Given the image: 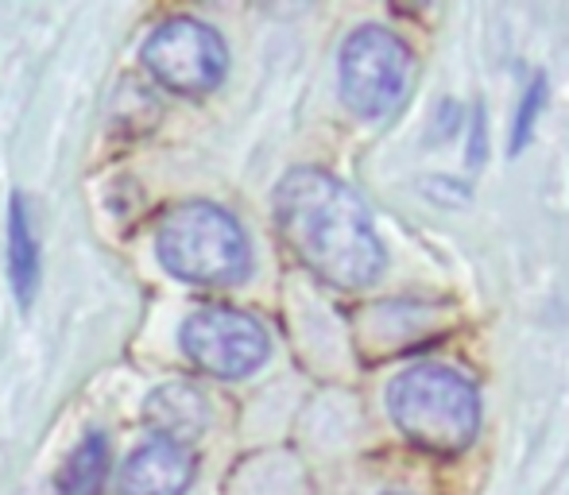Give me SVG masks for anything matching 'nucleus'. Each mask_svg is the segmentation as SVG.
Returning a JSON list of instances; mask_svg holds the SVG:
<instances>
[{
	"label": "nucleus",
	"mask_w": 569,
	"mask_h": 495,
	"mask_svg": "<svg viewBox=\"0 0 569 495\" xmlns=\"http://www.w3.org/2000/svg\"><path fill=\"white\" fill-rule=\"evenodd\" d=\"M276 225L291 255L338 291H360L383 271V244L365 202L318 166H295L276 186Z\"/></svg>",
	"instance_id": "1"
},
{
	"label": "nucleus",
	"mask_w": 569,
	"mask_h": 495,
	"mask_svg": "<svg viewBox=\"0 0 569 495\" xmlns=\"http://www.w3.org/2000/svg\"><path fill=\"white\" fill-rule=\"evenodd\" d=\"M388 414L411 445L450 457L480 430V395L472 380L446 364H411L388 383Z\"/></svg>",
	"instance_id": "2"
},
{
	"label": "nucleus",
	"mask_w": 569,
	"mask_h": 495,
	"mask_svg": "<svg viewBox=\"0 0 569 495\" xmlns=\"http://www.w3.org/2000/svg\"><path fill=\"white\" fill-rule=\"evenodd\" d=\"M156 255L167 275L190 286H232L252 267V248L229 210L182 202L159 218Z\"/></svg>",
	"instance_id": "3"
},
{
	"label": "nucleus",
	"mask_w": 569,
	"mask_h": 495,
	"mask_svg": "<svg viewBox=\"0 0 569 495\" xmlns=\"http://www.w3.org/2000/svg\"><path fill=\"white\" fill-rule=\"evenodd\" d=\"M411 67L415 54L396 31L388 28H357L341 43V62H338V82L341 98L365 121H383L388 113H396L403 101L407 85H411Z\"/></svg>",
	"instance_id": "4"
},
{
	"label": "nucleus",
	"mask_w": 569,
	"mask_h": 495,
	"mask_svg": "<svg viewBox=\"0 0 569 495\" xmlns=\"http://www.w3.org/2000/svg\"><path fill=\"white\" fill-rule=\"evenodd\" d=\"M143 70L163 90L182 98H206L226 82L229 47L210 23L194 16H167L140 47Z\"/></svg>",
	"instance_id": "5"
},
{
	"label": "nucleus",
	"mask_w": 569,
	"mask_h": 495,
	"mask_svg": "<svg viewBox=\"0 0 569 495\" xmlns=\"http://www.w3.org/2000/svg\"><path fill=\"white\" fill-rule=\"evenodd\" d=\"M179 345L198 372L213 380H244L268 361V330L232 306H206L182 322Z\"/></svg>",
	"instance_id": "6"
},
{
	"label": "nucleus",
	"mask_w": 569,
	"mask_h": 495,
	"mask_svg": "<svg viewBox=\"0 0 569 495\" xmlns=\"http://www.w3.org/2000/svg\"><path fill=\"white\" fill-rule=\"evenodd\" d=\"M190 481H194V453L167 437H151L120 465L117 495H187Z\"/></svg>",
	"instance_id": "7"
},
{
	"label": "nucleus",
	"mask_w": 569,
	"mask_h": 495,
	"mask_svg": "<svg viewBox=\"0 0 569 495\" xmlns=\"http://www.w3.org/2000/svg\"><path fill=\"white\" fill-rule=\"evenodd\" d=\"M143 418H148V426L156 430V437L187 445L206 430L210 406H206V395L194 387V383H163V387H156L148 395Z\"/></svg>",
	"instance_id": "8"
},
{
	"label": "nucleus",
	"mask_w": 569,
	"mask_h": 495,
	"mask_svg": "<svg viewBox=\"0 0 569 495\" xmlns=\"http://www.w3.org/2000/svg\"><path fill=\"white\" fill-rule=\"evenodd\" d=\"M8 283L20 310H31L39 294V241L23 194L8 198Z\"/></svg>",
	"instance_id": "9"
},
{
	"label": "nucleus",
	"mask_w": 569,
	"mask_h": 495,
	"mask_svg": "<svg viewBox=\"0 0 569 495\" xmlns=\"http://www.w3.org/2000/svg\"><path fill=\"white\" fill-rule=\"evenodd\" d=\"M109 465H113V457H109L106 434H86L62 465L54 495H101L109 481Z\"/></svg>",
	"instance_id": "10"
},
{
	"label": "nucleus",
	"mask_w": 569,
	"mask_h": 495,
	"mask_svg": "<svg viewBox=\"0 0 569 495\" xmlns=\"http://www.w3.org/2000/svg\"><path fill=\"white\" fill-rule=\"evenodd\" d=\"M542 101H547V78H535V82L527 85L523 101H519V113H516V132H511V151H516V155L535 135V121H539V113H542Z\"/></svg>",
	"instance_id": "11"
}]
</instances>
